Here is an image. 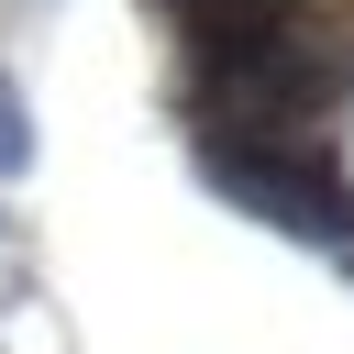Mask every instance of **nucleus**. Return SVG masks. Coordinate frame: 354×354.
I'll return each mask as SVG.
<instances>
[{"instance_id": "nucleus-1", "label": "nucleus", "mask_w": 354, "mask_h": 354, "mask_svg": "<svg viewBox=\"0 0 354 354\" xmlns=\"http://www.w3.org/2000/svg\"><path fill=\"white\" fill-rule=\"evenodd\" d=\"M188 155H199V177H210L232 210H254V221H277V232H299V243L354 254V177H343L332 155H310L299 133L232 122V133H188Z\"/></svg>"}, {"instance_id": "nucleus-2", "label": "nucleus", "mask_w": 354, "mask_h": 354, "mask_svg": "<svg viewBox=\"0 0 354 354\" xmlns=\"http://www.w3.org/2000/svg\"><path fill=\"white\" fill-rule=\"evenodd\" d=\"M177 44H199V33H232V22H254V11H288V0H144Z\"/></svg>"}, {"instance_id": "nucleus-3", "label": "nucleus", "mask_w": 354, "mask_h": 354, "mask_svg": "<svg viewBox=\"0 0 354 354\" xmlns=\"http://www.w3.org/2000/svg\"><path fill=\"white\" fill-rule=\"evenodd\" d=\"M11 177H33V100L0 77V188H11Z\"/></svg>"}]
</instances>
